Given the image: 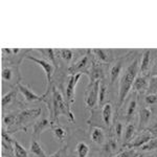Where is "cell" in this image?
Instances as JSON below:
<instances>
[{"mask_svg": "<svg viewBox=\"0 0 157 157\" xmlns=\"http://www.w3.org/2000/svg\"><path fill=\"white\" fill-rule=\"evenodd\" d=\"M106 98H107V85H106L105 81L102 80L100 82V92H98V105L103 106L105 102Z\"/></svg>", "mask_w": 157, "mask_h": 157, "instance_id": "cell-28", "label": "cell"}, {"mask_svg": "<svg viewBox=\"0 0 157 157\" xmlns=\"http://www.w3.org/2000/svg\"><path fill=\"white\" fill-rule=\"evenodd\" d=\"M25 59L32 61V62L36 63L37 65H39L40 67H42V69L44 70L45 75H46V80H47V88H50L52 86V75L55 72V65L52 62L47 61L46 59H42V58H36L34 56L27 55Z\"/></svg>", "mask_w": 157, "mask_h": 157, "instance_id": "cell-7", "label": "cell"}, {"mask_svg": "<svg viewBox=\"0 0 157 157\" xmlns=\"http://www.w3.org/2000/svg\"><path fill=\"white\" fill-rule=\"evenodd\" d=\"M89 83H94L97 81H102L104 77V71L102 69V66L98 64L94 60H92V64H91L90 70H89Z\"/></svg>", "mask_w": 157, "mask_h": 157, "instance_id": "cell-13", "label": "cell"}, {"mask_svg": "<svg viewBox=\"0 0 157 157\" xmlns=\"http://www.w3.org/2000/svg\"><path fill=\"white\" fill-rule=\"evenodd\" d=\"M90 50H88L87 54L83 56V58H81L78 62H75V64H72L71 66L68 68V73L70 75H75L78 73H82V75H89V70L92 64V60L90 59Z\"/></svg>", "mask_w": 157, "mask_h": 157, "instance_id": "cell-5", "label": "cell"}, {"mask_svg": "<svg viewBox=\"0 0 157 157\" xmlns=\"http://www.w3.org/2000/svg\"><path fill=\"white\" fill-rule=\"evenodd\" d=\"M48 157H65V148H60L57 152H55L54 154H52Z\"/></svg>", "mask_w": 157, "mask_h": 157, "instance_id": "cell-35", "label": "cell"}, {"mask_svg": "<svg viewBox=\"0 0 157 157\" xmlns=\"http://www.w3.org/2000/svg\"><path fill=\"white\" fill-rule=\"evenodd\" d=\"M49 112H50V120L56 125L58 124V118L61 115H64L70 121H75V116L71 112V107L68 105L67 101L65 100V97L60 92V90L57 89L55 85L52 87V103L48 104Z\"/></svg>", "mask_w": 157, "mask_h": 157, "instance_id": "cell-1", "label": "cell"}, {"mask_svg": "<svg viewBox=\"0 0 157 157\" xmlns=\"http://www.w3.org/2000/svg\"><path fill=\"white\" fill-rule=\"evenodd\" d=\"M151 110L147 107H141L140 110H139V125H138V129L139 131H144L147 128L149 124V121H150L151 117Z\"/></svg>", "mask_w": 157, "mask_h": 157, "instance_id": "cell-16", "label": "cell"}, {"mask_svg": "<svg viewBox=\"0 0 157 157\" xmlns=\"http://www.w3.org/2000/svg\"><path fill=\"white\" fill-rule=\"evenodd\" d=\"M136 108H137V100H136V98H132V100L129 102L127 111H126V118H127L128 121L133 117L134 114H135Z\"/></svg>", "mask_w": 157, "mask_h": 157, "instance_id": "cell-27", "label": "cell"}, {"mask_svg": "<svg viewBox=\"0 0 157 157\" xmlns=\"http://www.w3.org/2000/svg\"><path fill=\"white\" fill-rule=\"evenodd\" d=\"M52 126H54V123L47 117H41L37 120L33 125V138L40 140L42 132H44L47 129H52Z\"/></svg>", "mask_w": 157, "mask_h": 157, "instance_id": "cell-10", "label": "cell"}, {"mask_svg": "<svg viewBox=\"0 0 157 157\" xmlns=\"http://www.w3.org/2000/svg\"><path fill=\"white\" fill-rule=\"evenodd\" d=\"M18 89H19V92L23 95L25 102L27 103H35V102H44L46 103V98H47V95H48V92L52 90V87L50 88H46V91L45 93H43L42 95H38L36 93L34 92L27 85L23 84V83H20L18 84Z\"/></svg>", "mask_w": 157, "mask_h": 157, "instance_id": "cell-6", "label": "cell"}, {"mask_svg": "<svg viewBox=\"0 0 157 157\" xmlns=\"http://www.w3.org/2000/svg\"><path fill=\"white\" fill-rule=\"evenodd\" d=\"M91 54L93 57H95L98 60L102 61V62L109 63L112 60V50L108 49H92Z\"/></svg>", "mask_w": 157, "mask_h": 157, "instance_id": "cell-19", "label": "cell"}, {"mask_svg": "<svg viewBox=\"0 0 157 157\" xmlns=\"http://www.w3.org/2000/svg\"><path fill=\"white\" fill-rule=\"evenodd\" d=\"M100 82L89 83L85 94V104L88 108L93 109L98 105V92H100Z\"/></svg>", "mask_w": 157, "mask_h": 157, "instance_id": "cell-8", "label": "cell"}, {"mask_svg": "<svg viewBox=\"0 0 157 157\" xmlns=\"http://www.w3.org/2000/svg\"><path fill=\"white\" fill-rule=\"evenodd\" d=\"M140 135H138L137 137H136L135 139H133V140H131L130 143L128 144L127 148L128 149H135V148H140V147H143L145 144L148 143L150 139H152L154 137L152 134L149 132V131H141Z\"/></svg>", "mask_w": 157, "mask_h": 157, "instance_id": "cell-11", "label": "cell"}, {"mask_svg": "<svg viewBox=\"0 0 157 157\" xmlns=\"http://www.w3.org/2000/svg\"><path fill=\"white\" fill-rule=\"evenodd\" d=\"M134 133H135V125L132 123H129L124 132V146H127L132 140Z\"/></svg>", "mask_w": 157, "mask_h": 157, "instance_id": "cell-23", "label": "cell"}, {"mask_svg": "<svg viewBox=\"0 0 157 157\" xmlns=\"http://www.w3.org/2000/svg\"><path fill=\"white\" fill-rule=\"evenodd\" d=\"M1 78L3 85L6 84L12 88L17 87L22 81V75L20 73L19 65L11 64V63L3 64L1 70Z\"/></svg>", "mask_w": 157, "mask_h": 157, "instance_id": "cell-4", "label": "cell"}, {"mask_svg": "<svg viewBox=\"0 0 157 157\" xmlns=\"http://www.w3.org/2000/svg\"><path fill=\"white\" fill-rule=\"evenodd\" d=\"M19 92V89L18 87H15V88H12L6 94H4L3 97L1 98V107H2V110H6V109L10 108L11 106L16 102V98H17V94Z\"/></svg>", "mask_w": 157, "mask_h": 157, "instance_id": "cell-12", "label": "cell"}, {"mask_svg": "<svg viewBox=\"0 0 157 157\" xmlns=\"http://www.w3.org/2000/svg\"><path fill=\"white\" fill-rule=\"evenodd\" d=\"M112 114H113V109L111 103H105L102 108V118L104 124L108 129L111 126V121H112Z\"/></svg>", "mask_w": 157, "mask_h": 157, "instance_id": "cell-17", "label": "cell"}, {"mask_svg": "<svg viewBox=\"0 0 157 157\" xmlns=\"http://www.w3.org/2000/svg\"><path fill=\"white\" fill-rule=\"evenodd\" d=\"M148 93L149 94H153V93H157V75H153L149 80L148 85Z\"/></svg>", "mask_w": 157, "mask_h": 157, "instance_id": "cell-30", "label": "cell"}, {"mask_svg": "<svg viewBox=\"0 0 157 157\" xmlns=\"http://www.w3.org/2000/svg\"><path fill=\"white\" fill-rule=\"evenodd\" d=\"M41 108H33V109H23L20 112L17 113L16 123L10 133H14L16 131H24L26 132L27 127L37 120L41 114Z\"/></svg>", "mask_w": 157, "mask_h": 157, "instance_id": "cell-3", "label": "cell"}, {"mask_svg": "<svg viewBox=\"0 0 157 157\" xmlns=\"http://www.w3.org/2000/svg\"><path fill=\"white\" fill-rule=\"evenodd\" d=\"M57 52V57L61 58L63 61H65L66 63L70 62L73 58V52L70 49H59V50H56Z\"/></svg>", "mask_w": 157, "mask_h": 157, "instance_id": "cell-29", "label": "cell"}, {"mask_svg": "<svg viewBox=\"0 0 157 157\" xmlns=\"http://www.w3.org/2000/svg\"><path fill=\"white\" fill-rule=\"evenodd\" d=\"M14 156L15 157H34L30 152H29L15 138L14 141Z\"/></svg>", "mask_w": 157, "mask_h": 157, "instance_id": "cell-22", "label": "cell"}, {"mask_svg": "<svg viewBox=\"0 0 157 157\" xmlns=\"http://www.w3.org/2000/svg\"><path fill=\"white\" fill-rule=\"evenodd\" d=\"M38 52L43 55V57L46 58L47 61L52 62L55 65V67L58 66V61H57V52L54 49H39Z\"/></svg>", "mask_w": 157, "mask_h": 157, "instance_id": "cell-24", "label": "cell"}, {"mask_svg": "<svg viewBox=\"0 0 157 157\" xmlns=\"http://www.w3.org/2000/svg\"><path fill=\"white\" fill-rule=\"evenodd\" d=\"M52 134L55 135L56 139H58V140H60V141L64 140L65 137H66V135H67L66 130H65L62 126L58 125V124H56V125L52 126Z\"/></svg>", "mask_w": 157, "mask_h": 157, "instance_id": "cell-25", "label": "cell"}, {"mask_svg": "<svg viewBox=\"0 0 157 157\" xmlns=\"http://www.w3.org/2000/svg\"><path fill=\"white\" fill-rule=\"evenodd\" d=\"M145 101L147 103V105H155L157 104V93H153V94H148L145 98Z\"/></svg>", "mask_w": 157, "mask_h": 157, "instance_id": "cell-32", "label": "cell"}, {"mask_svg": "<svg viewBox=\"0 0 157 157\" xmlns=\"http://www.w3.org/2000/svg\"><path fill=\"white\" fill-rule=\"evenodd\" d=\"M90 138H91V140H92V143L101 146V145H103V144H105L106 134L102 128L92 127L90 131Z\"/></svg>", "mask_w": 157, "mask_h": 157, "instance_id": "cell-15", "label": "cell"}, {"mask_svg": "<svg viewBox=\"0 0 157 157\" xmlns=\"http://www.w3.org/2000/svg\"><path fill=\"white\" fill-rule=\"evenodd\" d=\"M123 64H124L123 59H120L118 61H116L115 64L111 67L110 73H109V75H110V83L111 84H113V83H114L115 81L118 78V77L121 75V69H123Z\"/></svg>", "mask_w": 157, "mask_h": 157, "instance_id": "cell-20", "label": "cell"}, {"mask_svg": "<svg viewBox=\"0 0 157 157\" xmlns=\"http://www.w3.org/2000/svg\"><path fill=\"white\" fill-rule=\"evenodd\" d=\"M134 155H135V151L133 149H128V150L123 151L121 153H120L116 157H133Z\"/></svg>", "mask_w": 157, "mask_h": 157, "instance_id": "cell-34", "label": "cell"}, {"mask_svg": "<svg viewBox=\"0 0 157 157\" xmlns=\"http://www.w3.org/2000/svg\"><path fill=\"white\" fill-rule=\"evenodd\" d=\"M114 132L117 139H121V133H123V124L120 123V121H116V124L114 125Z\"/></svg>", "mask_w": 157, "mask_h": 157, "instance_id": "cell-33", "label": "cell"}, {"mask_svg": "<svg viewBox=\"0 0 157 157\" xmlns=\"http://www.w3.org/2000/svg\"><path fill=\"white\" fill-rule=\"evenodd\" d=\"M156 149H157V137H153L143 147H140L141 151H152V150H156Z\"/></svg>", "mask_w": 157, "mask_h": 157, "instance_id": "cell-31", "label": "cell"}, {"mask_svg": "<svg viewBox=\"0 0 157 157\" xmlns=\"http://www.w3.org/2000/svg\"><path fill=\"white\" fill-rule=\"evenodd\" d=\"M29 152L33 154L35 157H48L46 155V153L43 150L42 146L40 145L39 140L33 138L32 143H30V147H29Z\"/></svg>", "mask_w": 157, "mask_h": 157, "instance_id": "cell-21", "label": "cell"}, {"mask_svg": "<svg viewBox=\"0 0 157 157\" xmlns=\"http://www.w3.org/2000/svg\"><path fill=\"white\" fill-rule=\"evenodd\" d=\"M75 152L78 154V157H87L89 154V146L84 141H80L75 147Z\"/></svg>", "mask_w": 157, "mask_h": 157, "instance_id": "cell-26", "label": "cell"}, {"mask_svg": "<svg viewBox=\"0 0 157 157\" xmlns=\"http://www.w3.org/2000/svg\"><path fill=\"white\" fill-rule=\"evenodd\" d=\"M149 81L146 75H138L136 77L135 81L133 83L132 89L135 92H144V91L148 90Z\"/></svg>", "mask_w": 157, "mask_h": 157, "instance_id": "cell-14", "label": "cell"}, {"mask_svg": "<svg viewBox=\"0 0 157 157\" xmlns=\"http://www.w3.org/2000/svg\"><path fill=\"white\" fill-rule=\"evenodd\" d=\"M82 73H78L75 75H70L69 80L67 82L66 89H65V100L67 101L68 105L71 106L75 103V87H77L78 81H80Z\"/></svg>", "mask_w": 157, "mask_h": 157, "instance_id": "cell-9", "label": "cell"}, {"mask_svg": "<svg viewBox=\"0 0 157 157\" xmlns=\"http://www.w3.org/2000/svg\"><path fill=\"white\" fill-rule=\"evenodd\" d=\"M139 72V65L137 58L134 59L129 64V66L126 68L125 72L121 75L120 78V85H118V103L117 108H121V105L125 102L126 98L128 97L131 88L133 86V83L135 81L136 77Z\"/></svg>", "mask_w": 157, "mask_h": 157, "instance_id": "cell-2", "label": "cell"}, {"mask_svg": "<svg viewBox=\"0 0 157 157\" xmlns=\"http://www.w3.org/2000/svg\"><path fill=\"white\" fill-rule=\"evenodd\" d=\"M151 57H152V52L150 49H146L143 52V58H141V63L139 65V72L141 75H146L147 71L149 70L151 63Z\"/></svg>", "mask_w": 157, "mask_h": 157, "instance_id": "cell-18", "label": "cell"}]
</instances>
